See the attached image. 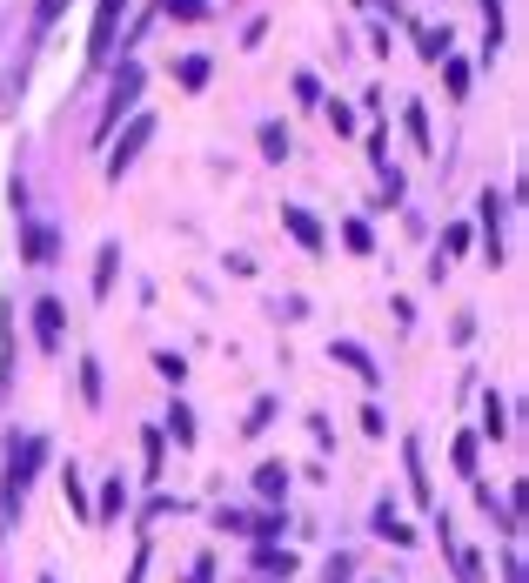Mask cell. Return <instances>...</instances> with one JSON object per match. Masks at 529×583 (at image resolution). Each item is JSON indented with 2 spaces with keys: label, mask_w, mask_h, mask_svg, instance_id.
I'll use <instances>...</instances> for the list:
<instances>
[{
  "label": "cell",
  "mask_w": 529,
  "mask_h": 583,
  "mask_svg": "<svg viewBox=\"0 0 529 583\" xmlns=\"http://www.w3.org/2000/svg\"><path fill=\"white\" fill-rule=\"evenodd\" d=\"M262 155H268V161L288 155V128H282V121H262Z\"/></svg>",
  "instance_id": "20"
},
{
  "label": "cell",
  "mask_w": 529,
  "mask_h": 583,
  "mask_svg": "<svg viewBox=\"0 0 529 583\" xmlns=\"http://www.w3.org/2000/svg\"><path fill=\"white\" fill-rule=\"evenodd\" d=\"M155 369H161V382H175V389H181V376H188V362H181L175 349H161V356H155Z\"/></svg>",
  "instance_id": "24"
},
{
  "label": "cell",
  "mask_w": 529,
  "mask_h": 583,
  "mask_svg": "<svg viewBox=\"0 0 529 583\" xmlns=\"http://www.w3.org/2000/svg\"><path fill=\"white\" fill-rule=\"evenodd\" d=\"M41 583H54V577H41Z\"/></svg>",
  "instance_id": "34"
},
{
  "label": "cell",
  "mask_w": 529,
  "mask_h": 583,
  "mask_svg": "<svg viewBox=\"0 0 529 583\" xmlns=\"http://www.w3.org/2000/svg\"><path fill=\"white\" fill-rule=\"evenodd\" d=\"M275 409H282V403H275V396H255V409H248V423H242V436H262V429L275 423Z\"/></svg>",
  "instance_id": "18"
},
{
  "label": "cell",
  "mask_w": 529,
  "mask_h": 583,
  "mask_svg": "<svg viewBox=\"0 0 529 583\" xmlns=\"http://www.w3.org/2000/svg\"><path fill=\"white\" fill-rule=\"evenodd\" d=\"M54 255H61V235H54V228H27V262H34V269H47V262H54Z\"/></svg>",
  "instance_id": "12"
},
{
  "label": "cell",
  "mask_w": 529,
  "mask_h": 583,
  "mask_svg": "<svg viewBox=\"0 0 529 583\" xmlns=\"http://www.w3.org/2000/svg\"><path fill=\"white\" fill-rule=\"evenodd\" d=\"M81 396H88V409L101 403V362L94 356H81Z\"/></svg>",
  "instance_id": "21"
},
{
  "label": "cell",
  "mask_w": 529,
  "mask_h": 583,
  "mask_svg": "<svg viewBox=\"0 0 529 583\" xmlns=\"http://www.w3.org/2000/svg\"><path fill=\"white\" fill-rule=\"evenodd\" d=\"M255 570H262V577H295V557H288V550H262Z\"/></svg>",
  "instance_id": "19"
},
{
  "label": "cell",
  "mask_w": 529,
  "mask_h": 583,
  "mask_svg": "<svg viewBox=\"0 0 529 583\" xmlns=\"http://www.w3.org/2000/svg\"><path fill=\"white\" fill-rule=\"evenodd\" d=\"M282 228L288 235H295V242L309 248V255H322V248H329V235H322V222H315L309 208H295V202H282Z\"/></svg>",
  "instance_id": "4"
},
{
  "label": "cell",
  "mask_w": 529,
  "mask_h": 583,
  "mask_svg": "<svg viewBox=\"0 0 529 583\" xmlns=\"http://www.w3.org/2000/svg\"><path fill=\"white\" fill-rule=\"evenodd\" d=\"M141 456H148V483L161 476V429H141Z\"/></svg>",
  "instance_id": "23"
},
{
  "label": "cell",
  "mask_w": 529,
  "mask_h": 583,
  "mask_svg": "<svg viewBox=\"0 0 529 583\" xmlns=\"http://www.w3.org/2000/svg\"><path fill=\"white\" fill-rule=\"evenodd\" d=\"M61 490H67V510L81 516V523H94V503H88V483H81V470H74V463H67V470H61Z\"/></svg>",
  "instance_id": "13"
},
{
  "label": "cell",
  "mask_w": 529,
  "mask_h": 583,
  "mask_svg": "<svg viewBox=\"0 0 529 583\" xmlns=\"http://www.w3.org/2000/svg\"><path fill=\"white\" fill-rule=\"evenodd\" d=\"M483 429H489V436H509V403L496 396V389L483 396Z\"/></svg>",
  "instance_id": "16"
},
{
  "label": "cell",
  "mask_w": 529,
  "mask_h": 583,
  "mask_svg": "<svg viewBox=\"0 0 529 583\" xmlns=\"http://www.w3.org/2000/svg\"><path fill=\"white\" fill-rule=\"evenodd\" d=\"M402 463H409V496H416V503H436V490H429V476H422V443H416V436L402 443Z\"/></svg>",
  "instance_id": "10"
},
{
  "label": "cell",
  "mask_w": 529,
  "mask_h": 583,
  "mask_svg": "<svg viewBox=\"0 0 529 583\" xmlns=\"http://www.w3.org/2000/svg\"><path fill=\"white\" fill-rule=\"evenodd\" d=\"M114 275H121V242H101V255H94V302L114 295Z\"/></svg>",
  "instance_id": "7"
},
{
  "label": "cell",
  "mask_w": 529,
  "mask_h": 583,
  "mask_svg": "<svg viewBox=\"0 0 529 583\" xmlns=\"http://www.w3.org/2000/svg\"><path fill=\"white\" fill-rule=\"evenodd\" d=\"M114 108H108V121H121V114L141 101V68H121V81H114V94H108Z\"/></svg>",
  "instance_id": "11"
},
{
  "label": "cell",
  "mask_w": 529,
  "mask_h": 583,
  "mask_svg": "<svg viewBox=\"0 0 529 583\" xmlns=\"http://www.w3.org/2000/svg\"><path fill=\"white\" fill-rule=\"evenodd\" d=\"M168 436H175L181 449H195V409H188V403H175V409H168Z\"/></svg>",
  "instance_id": "15"
},
{
  "label": "cell",
  "mask_w": 529,
  "mask_h": 583,
  "mask_svg": "<svg viewBox=\"0 0 529 583\" xmlns=\"http://www.w3.org/2000/svg\"><path fill=\"white\" fill-rule=\"evenodd\" d=\"M168 510H181V496H155V503L141 510V523H161V516H168Z\"/></svg>",
  "instance_id": "30"
},
{
  "label": "cell",
  "mask_w": 529,
  "mask_h": 583,
  "mask_svg": "<svg viewBox=\"0 0 529 583\" xmlns=\"http://www.w3.org/2000/svg\"><path fill=\"white\" fill-rule=\"evenodd\" d=\"M67 7H74V0H41V7H34V34H47V27L61 21Z\"/></svg>",
  "instance_id": "22"
},
{
  "label": "cell",
  "mask_w": 529,
  "mask_h": 583,
  "mask_svg": "<svg viewBox=\"0 0 529 583\" xmlns=\"http://www.w3.org/2000/svg\"><path fill=\"white\" fill-rule=\"evenodd\" d=\"M355 577V563L349 557H329V570H322V583H349Z\"/></svg>",
  "instance_id": "31"
},
{
  "label": "cell",
  "mask_w": 529,
  "mask_h": 583,
  "mask_svg": "<svg viewBox=\"0 0 529 583\" xmlns=\"http://www.w3.org/2000/svg\"><path fill=\"white\" fill-rule=\"evenodd\" d=\"M47 463V436H21V443L7 449V503H21L27 483H34V470Z\"/></svg>",
  "instance_id": "1"
},
{
  "label": "cell",
  "mask_w": 529,
  "mask_h": 583,
  "mask_svg": "<svg viewBox=\"0 0 529 583\" xmlns=\"http://www.w3.org/2000/svg\"><path fill=\"white\" fill-rule=\"evenodd\" d=\"M463 248H469V228H463V222L442 228V255H463Z\"/></svg>",
  "instance_id": "29"
},
{
  "label": "cell",
  "mask_w": 529,
  "mask_h": 583,
  "mask_svg": "<svg viewBox=\"0 0 529 583\" xmlns=\"http://www.w3.org/2000/svg\"><path fill=\"white\" fill-rule=\"evenodd\" d=\"M148 135H155V114H134V121H128V135L114 141V155H108V175H114V181L134 168V155L148 148Z\"/></svg>",
  "instance_id": "2"
},
{
  "label": "cell",
  "mask_w": 529,
  "mask_h": 583,
  "mask_svg": "<svg viewBox=\"0 0 529 583\" xmlns=\"http://www.w3.org/2000/svg\"><path fill=\"white\" fill-rule=\"evenodd\" d=\"M375 537L396 543V550H409V543H416V530H409V523L396 516V503H375Z\"/></svg>",
  "instance_id": "9"
},
{
  "label": "cell",
  "mask_w": 529,
  "mask_h": 583,
  "mask_svg": "<svg viewBox=\"0 0 529 583\" xmlns=\"http://www.w3.org/2000/svg\"><path fill=\"white\" fill-rule=\"evenodd\" d=\"M188 583H215V557H195V570H188Z\"/></svg>",
  "instance_id": "33"
},
{
  "label": "cell",
  "mask_w": 529,
  "mask_h": 583,
  "mask_svg": "<svg viewBox=\"0 0 529 583\" xmlns=\"http://www.w3.org/2000/svg\"><path fill=\"white\" fill-rule=\"evenodd\" d=\"M175 74H181V88H201V81H208V61H201V54H188Z\"/></svg>",
  "instance_id": "25"
},
{
  "label": "cell",
  "mask_w": 529,
  "mask_h": 583,
  "mask_svg": "<svg viewBox=\"0 0 529 583\" xmlns=\"http://www.w3.org/2000/svg\"><path fill=\"white\" fill-rule=\"evenodd\" d=\"M449 456H456V470H463V476H476V436H456Z\"/></svg>",
  "instance_id": "27"
},
{
  "label": "cell",
  "mask_w": 529,
  "mask_h": 583,
  "mask_svg": "<svg viewBox=\"0 0 529 583\" xmlns=\"http://www.w3.org/2000/svg\"><path fill=\"white\" fill-rule=\"evenodd\" d=\"M61 322H67V309L54 295H41V302H34V336H41L47 356H61Z\"/></svg>",
  "instance_id": "6"
},
{
  "label": "cell",
  "mask_w": 529,
  "mask_h": 583,
  "mask_svg": "<svg viewBox=\"0 0 529 583\" xmlns=\"http://www.w3.org/2000/svg\"><path fill=\"white\" fill-rule=\"evenodd\" d=\"M329 356L342 362V369H355V376L369 382V389H375V382H382V369H375V356H369V349H362V342H335Z\"/></svg>",
  "instance_id": "8"
},
{
  "label": "cell",
  "mask_w": 529,
  "mask_h": 583,
  "mask_svg": "<svg viewBox=\"0 0 529 583\" xmlns=\"http://www.w3.org/2000/svg\"><path fill=\"white\" fill-rule=\"evenodd\" d=\"M255 490H262L268 503H275V496H288V470H282V463H262V470H255Z\"/></svg>",
  "instance_id": "17"
},
{
  "label": "cell",
  "mask_w": 529,
  "mask_h": 583,
  "mask_svg": "<svg viewBox=\"0 0 529 583\" xmlns=\"http://www.w3.org/2000/svg\"><path fill=\"white\" fill-rule=\"evenodd\" d=\"M409 135H416V148L429 155V114H422V101H409Z\"/></svg>",
  "instance_id": "26"
},
{
  "label": "cell",
  "mask_w": 529,
  "mask_h": 583,
  "mask_svg": "<svg viewBox=\"0 0 529 583\" xmlns=\"http://www.w3.org/2000/svg\"><path fill=\"white\" fill-rule=\"evenodd\" d=\"M483 255H489V269H503V195L496 188L483 195Z\"/></svg>",
  "instance_id": "5"
},
{
  "label": "cell",
  "mask_w": 529,
  "mask_h": 583,
  "mask_svg": "<svg viewBox=\"0 0 529 583\" xmlns=\"http://www.w3.org/2000/svg\"><path fill=\"white\" fill-rule=\"evenodd\" d=\"M121 14H128V0H101V7H94V34H88V54H94V61H108V47H114V27H121Z\"/></svg>",
  "instance_id": "3"
},
{
  "label": "cell",
  "mask_w": 529,
  "mask_h": 583,
  "mask_svg": "<svg viewBox=\"0 0 529 583\" xmlns=\"http://www.w3.org/2000/svg\"><path fill=\"white\" fill-rule=\"evenodd\" d=\"M442 68H449V94H469V68H463V61H442Z\"/></svg>",
  "instance_id": "32"
},
{
  "label": "cell",
  "mask_w": 529,
  "mask_h": 583,
  "mask_svg": "<svg viewBox=\"0 0 529 583\" xmlns=\"http://www.w3.org/2000/svg\"><path fill=\"white\" fill-rule=\"evenodd\" d=\"M121 510H128V483H121V476H108V483H101V503H94V523H114Z\"/></svg>",
  "instance_id": "14"
},
{
  "label": "cell",
  "mask_w": 529,
  "mask_h": 583,
  "mask_svg": "<svg viewBox=\"0 0 529 583\" xmlns=\"http://www.w3.org/2000/svg\"><path fill=\"white\" fill-rule=\"evenodd\" d=\"M342 242H349L355 255H369V248H375V242H369V228H362V222H342Z\"/></svg>",
  "instance_id": "28"
}]
</instances>
